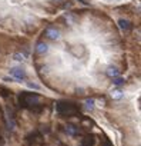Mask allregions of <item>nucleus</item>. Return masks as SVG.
Returning <instances> with one entry per match:
<instances>
[{
    "mask_svg": "<svg viewBox=\"0 0 141 146\" xmlns=\"http://www.w3.org/2000/svg\"><path fill=\"white\" fill-rule=\"evenodd\" d=\"M93 143H94V139L87 136L86 139H83V140H81V145H80V146H93Z\"/></svg>",
    "mask_w": 141,
    "mask_h": 146,
    "instance_id": "nucleus-10",
    "label": "nucleus"
},
{
    "mask_svg": "<svg viewBox=\"0 0 141 146\" xmlns=\"http://www.w3.org/2000/svg\"><path fill=\"white\" fill-rule=\"evenodd\" d=\"M123 96H124V92H123L121 89H114V90L111 92V98H113V99L120 100V99H123Z\"/></svg>",
    "mask_w": 141,
    "mask_h": 146,
    "instance_id": "nucleus-7",
    "label": "nucleus"
},
{
    "mask_svg": "<svg viewBox=\"0 0 141 146\" xmlns=\"http://www.w3.org/2000/svg\"><path fill=\"white\" fill-rule=\"evenodd\" d=\"M74 106L71 103H66V102H60L57 105V112L58 113H68V112H74Z\"/></svg>",
    "mask_w": 141,
    "mask_h": 146,
    "instance_id": "nucleus-2",
    "label": "nucleus"
},
{
    "mask_svg": "<svg viewBox=\"0 0 141 146\" xmlns=\"http://www.w3.org/2000/svg\"><path fill=\"white\" fill-rule=\"evenodd\" d=\"M3 80H6V82H13V79H12V78H5Z\"/></svg>",
    "mask_w": 141,
    "mask_h": 146,
    "instance_id": "nucleus-14",
    "label": "nucleus"
},
{
    "mask_svg": "<svg viewBox=\"0 0 141 146\" xmlns=\"http://www.w3.org/2000/svg\"><path fill=\"white\" fill-rule=\"evenodd\" d=\"M106 73H107V76L108 78H115V76H120V70L115 67V66H108L107 67V70H106Z\"/></svg>",
    "mask_w": 141,
    "mask_h": 146,
    "instance_id": "nucleus-5",
    "label": "nucleus"
},
{
    "mask_svg": "<svg viewBox=\"0 0 141 146\" xmlns=\"http://www.w3.org/2000/svg\"><path fill=\"white\" fill-rule=\"evenodd\" d=\"M36 52H37L39 54H44V53H47V52H49V44L44 43V42H39L37 46H36Z\"/></svg>",
    "mask_w": 141,
    "mask_h": 146,
    "instance_id": "nucleus-4",
    "label": "nucleus"
},
{
    "mask_svg": "<svg viewBox=\"0 0 141 146\" xmlns=\"http://www.w3.org/2000/svg\"><path fill=\"white\" fill-rule=\"evenodd\" d=\"M113 83H114L115 86H123V85L125 83V80H124V78L115 76V78H113Z\"/></svg>",
    "mask_w": 141,
    "mask_h": 146,
    "instance_id": "nucleus-9",
    "label": "nucleus"
},
{
    "mask_svg": "<svg viewBox=\"0 0 141 146\" xmlns=\"http://www.w3.org/2000/svg\"><path fill=\"white\" fill-rule=\"evenodd\" d=\"M66 132H67V135H70V136H76V135L79 133V129H77L74 125H67V126H66Z\"/></svg>",
    "mask_w": 141,
    "mask_h": 146,
    "instance_id": "nucleus-6",
    "label": "nucleus"
},
{
    "mask_svg": "<svg viewBox=\"0 0 141 146\" xmlns=\"http://www.w3.org/2000/svg\"><path fill=\"white\" fill-rule=\"evenodd\" d=\"M27 86H29L30 89H36V90H40V89H41V86L37 85V83H27Z\"/></svg>",
    "mask_w": 141,
    "mask_h": 146,
    "instance_id": "nucleus-13",
    "label": "nucleus"
},
{
    "mask_svg": "<svg viewBox=\"0 0 141 146\" xmlns=\"http://www.w3.org/2000/svg\"><path fill=\"white\" fill-rule=\"evenodd\" d=\"M57 2H60V0H57Z\"/></svg>",
    "mask_w": 141,
    "mask_h": 146,
    "instance_id": "nucleus-15",
    "label": "nucleus"
},
{
    "mask_svg": "<svg viewBox=\"0 0 141 146\" xmlns=\"http://www.w3.org/2000/svg\"><path fill=\"white\" fill-rule=\"evenodd\" d=\"M9 73H10V76H13L14 79H19V80L27 78V73H26V70L23 67H12L9 70Z\"/></svg>",
    "mask_w": 141,
    "mask_h": 146,
    "instance_id": "nucleus-1",
    "label": "nucleus"
},
{
    "mask_svg": "<svg viewBox=\"0 0 141 146\" xmlns=\"http://www.w3.org/2000/svg\"><path fill=\"white\" fill-rule=\"evenodd\" d=\"M118 26L121 27L123 32H128V30H130V23H128L127 20H123V19H121V20L118 22Z\"/></svg>",
    "mask_w": 141,
    "mask_h": 146,
    "instance_id": "nucleus-8",
    "label": "nucleus"
},
{
    "mask_svg": "<svg viewBox=\"0 0 141 146\" xmlns=\"http://www.w3.org/2000/svg\"><path fill=\"white\" fill-rule=\"evenodd\" d=\"M94 106H96L94 99H87V100H86V109H87V110H93Z\"/></svg>",
    "mask_w": 141,
    "mask_h": 146,
    "instance_id": "nucleus-11",
    "label": "nucleus"
},
{
    "mask_svg": "<svg viewBox=\"0 0 141 146\" xmlns=\"http://www.w3.org/2000/svg\"><path fill=\"white\" fill-rule=\"evenodd\" d=\"M46 37L50 39V40H58V39L61 37V35H60V32H58L57 29L49 27V29L46 30Z\"/></svg>",
    "mask_w": 141,
    "mask_h": 146,
    "instance_id": "nucleus-3",
    "label": "nucleus"
},
{
    "mask_svg": "<svg viewBox=\"0 0 141 146\" xmlns=\"http://www.w3.org/2000/svg\"><path fill=\"white\" fill-rule=\"evenodd\" d=\"M13 59H14V60H17V62H23L26 57H24V54H23V53H14V54H13Z\"/></svg>",
    "mask_w": 141,
    "mask_h": 146,
    "instance_id": "nucleus-12",
    "label": "nucleus"
}]
</instances>
